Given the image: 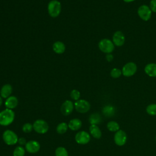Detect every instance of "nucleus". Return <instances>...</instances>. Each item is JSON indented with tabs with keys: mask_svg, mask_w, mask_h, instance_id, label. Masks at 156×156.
<instances>
[{
	"mask_svg": "<svg viewBox=\"0 0 156 156\" xmlns=\"http://www.w3.org/2000/svg\"><path fill=\"white\" fill-rule=\"evenodd\" d=\"M68 129V124L65 122H62L59 123L56 127V132L59 134H63L67 132Z\"/></svg>",
	"mask_w": 156,
	"mask_h": 156,
	"instance_id": "obj_23",
	"label": "nucleus"
},
{
	"mask_svg": "<svg viewBox=\"0 0 156 156\" xmlns=\"http://www.w3.org/2000/svg\"><path fill=\"white\" fill-rule=\"evenodd\" d=\"M105 58L108 62H111L113 59V56L111 54H107L105 56Z\"/></svg>",
	"mask_w": 156,
	"mask_h": 156,
	"instance_id": "obj_32",
	"label": "nucleus"
},
{
	"mask_svg": "<svg viewBox=\"0 0 156 156\" xmlns=\"http://www.w3.org/2000/svg\"><path fill=\"white\" fill-rule=\"evenodd\" d=\"M114 141L117 146H122L124 145L127 141V134L122 130L116 132L114 135Z\"/></svg>",
	"mask_w": 156,
	"mask_h": 156,
	"instance_id": "obj_10",
	"label": "nucleus"
},
{
	"mask_svg": "<svg viewBox=\"0 0 156 156\" xmlns=\"http://www.w3.org/2000/svg\"><path fill=\"white\" fill-rule=\"evenodd\" d=\"M98 47L102 52L106 54H111L115 48L113 41L107 38L101 40L99 42Z\"/></svg>",
	"mask_w": 156,
	"mask_h": 156,
	"instance_id": "obj_5",
	"label": "nucleus"
},
{
	"mask_svg": "<svg viewBox=\"0 0 156 156\" xmlns=\"http://www.w3.org/2000/svg\"><path fill=\"white\" fill-rule=\"evenodd\" d=\"M90 135L85 131L78 132L75 135V140L79 144H86L90 141Z\"/></svg>",
	"mask_w": 156,
	"mask_h": 156,
	"instance_id": "obj_9",
	"label": "nucleus"
},
{
	"mask_svg": "<svg viewBox=\"0 0 156 156\" xmlns=\"http://www.w3.org/2000/svg\"><path fill=\"white\" fill-rule=\"evenodd\" d=\"M146 112L151 116L156 115V104H151L147 106Z\"/></svg>",
	"mask_w": 156,
	"mask_h": 156,
	"instance_id": "obj_26",
	"label": "nucleus"
},
{
	"mask_svg": "<svg viewBox=\"0 0 156 156\" xmlns=\"http://www.w3.org/2000/svg\"><path fill=\"white\" fill-rule=\"evenodd\" d=\"M82 125V123L81 120L78 118H74L71 119L68 124V128L73 131H76L79 130L81 128Z\"/></svg>",
	"mask_w": 156,
	"mask_h": 156,
	"instance_id": "obj_16",
	"label": "nucleus"
},
{
	"mask_svg": "<svg viewBox=\"0 0 156 156\" xmlns=\"http://www.w3.org/2000/svg\"><path fill=\"white\" fill-rule=\"evenodd\" d=\"M33 129V124L30 122H26L23 124L22 127V130L24 133H27L32 132Z\"/></svg>",
	"mask_w": 156,
	"mask_h": 156,
	"instance_id": "obj_27",
	"label": "nucleus"
},
{
	"mask_svg": "<svg viewBox=\"0 0 156 156\" xmlns=\"http://www.w3.org/2000/svg\"><path fill=\"white\" fill-rule=\"evenodd\" d=\"M70 96L71 98L74 100V101H77L79 99L80 97V93L79 92V91H78L77 90H73L71 93H70Z\"/></svg>",
	"mask_w": 156,
	"mask_h": 156,
	"instance_id": "obj_29",
	"label": "nucleus"
},
{
	"mask_svg": "<svg viewBox=\"0 0 156 156\" xmlns=\"http://www.w3.org/2000/svg\"><path fill=\"white\" fill-rule=\"evenodd\" d=\"M113 43L116 46H121L125 42V37L123 33L121 31H116L113 35Z\"/></svg>",
	"mask_w": 156,
	"mask_h": 156,
	"instance_id": "obj_13",
	"label": "nucleus"
},
{
	"mask_svg": "<svg viewBox=\"0 0 156 156\" xmlns=\"http://www.w3.org/2000/svg\"><path fill=\"white\" fill-rule=\"evenodd\" d=\"M88 120L91 124L98 125L101 123V122L102 121V118H101V115L99 113H94L90 115Z\"/></svg>",
	"mask_w": 156,
	"mask_h": 156,
	"instance_id": "obj_20",
	"label": "nucleus"
},
{
	"mask_svg": "<svg viewBox=\"0 0 156 156\" xmlns=\"http://www.w3.org/2000/svg\"><path fill=\"white\" fill-rule=\"evenodd\" d=\"M2 104V97L0 96V107L1 106Z\"/></svg>",
	"mask_w": 156,
	"mask_h": 156,
	"instance_id": "obj_33",
	"label": "nucleus"
},
{
	"mask_svg": "<svg viewBox=\"0 0 156 156\" xmlns=\"http://www.w3.org/2000/svg\"><path fill=\"white\" fill-rule=\"evenodd\" d=\"M74 105L76 110L80 113H85L90 109V104L85 99H79L74 102Z\"/></svg>",
	"mask_w": 156,
	"mask_h": 156,
	"instance_id": "obj_6",
	"label": "nucleus"
},
{
	"mask_svg": "<svg viewBox=\"0 0 156 156\" xmlns=\"http://www.w3.org/2000/svg\"><path fill=\"white\" fill-rule=\"evenodd\" d=\"M138 15L144 21H148L152 15V10L146 5H142L138 9Z\"/></svg>",
	"mask_w": 156,
	"mask_h": 156,
	"instance_id": "obj_8",
	"label": "nucleus"
},
{
	"mask_svg": "<svg viewBox=\"0 0 156 156\" xmlns=\"http://www.w3.org/2000/svg\"><path fill=\"white\" fill-rule=\"evenodd\" d=\"M12 93V87L10 84H5L4 85L0 91V95L2 98L7 99L9 96H10Z\"/></svg>",
	"mask_w": 156,
	"mask_h": 156,
	"instance_id": "obj_15",
	"label": "nucleus"
},
{
	"mask_svg": "<svg viewBox=\"0 0 156 156\" xmlns=\"http://www.w3.org/2000/svg\"><path fill=\"white\" fill-rule=\"evenodd\" d=\"M61 3L57 0H52L48 4V13L52 18L57 17L61 12Z\"/></svg>",
	"mask_w": 156,
	"mask_h": 156,
	"instance_id": "obj_2",
	"label": "nucleus"
},
{
	"mask_svg": "<svg viewBox=\"0 0 156 156\" xmlns=\"http://www.w3.org/2000/svg\"><path fill=\"white\" fill-rule=\"evenodd\" d=\"M52 49L56 54H61L65 51V45L63 42L57 41L52 44Z\"/></svg>",
	"mask_w": 156,
	"mask_h": 156,
	"instance_id": "obj_19",
	"label": "nucleus"
},
{
	"mask_svg": "<svg viewBox=\"0 0 156 156\" xmlns=\"http://www.w3.org/2000/svg\"><path fill=\"white\" fill-rule=\"evenodd\" d=\"M145 73L149 77H156V63H149L144 68Z\"/></svg>",
	"mask_w": 156,
	"mask_h": 156,
	"instance_id": "obj_18",
	"label": "nucleus"
},
{
	"mask_svg": "<svg viewBox=\"0 0 156 156\" xmlns=\"http://www.w3.org/2000/svg\"><path fill=\"white\" fill-rule=\"evenodd\" d=\"M26 149L21 146H17L13 151V156H24Z\"/></svg>",
	"mask_w": 156,
	"mask_h": 156,
	"instance_id": "obj_24",
	"label": "nucleus"
},
{
	"mask_svg": "<svg viewBox=\"0 0 156 156\" xmlns=\"http://www.w3.org/2000/svg\"><path fill=\"white\" fill-rule=\"evenodd\" d=\"M155 141H156V136H155Z\"/></svg>",
	"mask_w": 156,
	"mask_h": 156,
	"instance_id": "obj_35",
	"label": "nucleus"
},
{
	"mask_svg": "<svg viewBox=\"0 0 156 156\" xmlns=\"http://www.w3.org/2000/svg\"><path fill=\"white\" fill-rule=\"evenodd\" d=\"M33 129L38 133L44 134L49 130V125L43 119H37L33 123Z\"/></svg>",
	"mask_w": 156,
	"mask_h": 156,
	"instance_id": "obj_4",
	"label": "nucleus"
},
{
	"mask_svg": "<svg viewBox=\"0 0 156 156\" xmlns=\"http://www.w3.org/2000/svg\"><path fill=\"white\" fill-rule=\"evenodd\" d=\"M14 112L9 108H5L0 112V125L8 126L10 125L15 119Z\"/></svg>",
	"mask_w": 156,
	"mask_h": 156,
	"instance_id": "obj_1",
	"label": "nucleus"
},
{
	"mask_svg": "<svg viewBox=\"0 0 156 156\" xmlns=\"http://www.w3.org/2000/svg\"><path fill=\"white\" fill-rule=\"evenodd\" d=\"M136 70V65L135 63L130 62L124 65L122 69V74L125 77H130L135 74Z\"/></svg>",
	"mask_w": 156,
	"mask_h": 156,
	"instance_id": "obj_7",
	"label": "nucleus"
},
{
	"mask_svg": "<svg viewBox=\"0 0 156 156\" xmlns=\"http://www.w3.org/2000/svg\"><path fill=\"white\" fill-rule=\"evenodd\" d=\"M18 104V100L15 96H10L7 98L5 101V106L6 108L13 110L15 108Z\"/></svg>",
	"mask_w": 156,
	"mask_h": 156,
	"instance_id": "obj_14",
	"label": "nucleus"
},
{
	"mask_svg": "<svg viewBox=\"0 0 156 156\" xmlns=\"http://www.w3.org/2000/svg\"><path fill=\"white\" fill-rule=\"evenodd\" d=\"M152 12H156V0H151L149 6Z\"/></svg>",
	"mask_w": 156,
	"mask_h": 156,
	"instance_id": "obj_30",
	"label": "nucleus"
},
{
	"mask_svg": "<svg viewBox=\"0 0 156 156\" xmlns=\"http://www.w3.org/2000/svg\"><path fill=\"white\" fill-rule=\"evenodd\" d=\"M122 74V71L118 68H113L110 71V76L113 78H118Z\"/></svg>",
	"mask_w": 156,
	"mask_h": 156,
	"instance_id": "obj_28",
	"label": "nucleus"
},
{
	"mask_svg": "<svg viewBox=\"0 0 156 156\" xmlns=\"http://www.w3.org/2000/svg\"><path fill=\"white\" fill-rule=\"evenodd\" d=\"M119 124L115 121H110L107 124V129L110 132H117L119 130Z\"/></svg>",
	"mask_w": 156,
	"mask_h": 156,
	"instance_id": "obj_22",
	"label": "nucleus"
},
{
	"mask_svg": "<svg viewBox=\"0 0 156 156\" xmlns=\"http://www.w3.org/2000/svg\"><path fill=\"white\" fill-rule=\"evenodd\" d=\"M102 113L107 117H112L115 115V108L112 105H106L102 108Z\"/></svg>",
	"mask_w": 156,
	"mask_h": 156,
	"instance_id": "obj_21",
	"label": "nucleus"
},
{
	"mask_svg": "<svg viewBox=\"0 0 156 156\" xmlns=\"http://www.w3.org/2000/svg\"><path fill=\"white\" fill-rule=\"evenodd\" d=\"M74 108V105L73 102L70 100H66L62 104L60 107V111L64 116H68L73 112Z\"/></svg>",
	"mask_w": 156,
	"mask_h": 156,
	"instance_id": "obj_11",
	"label": "nucleus"
},
{
	"mask_svg": "<svg viewBox=\"0 0 156 156\" xmlns=\"http://www.w3.org/2000/svg\"><path fill=\"white\" fill-rule=\"evenodd\" d=\"M89 131L91 135L96 139H99L102 136V132L98 125L91 124L89 127Z\"/></svg>",
	"mask_w": 156,
	"mask_h": 156,
	"instance_id": "obj_17",
	"label": "nucleus"
},
{
	"mask_svg": "<svg viewBox=\"0 0 156 156\" xmlns=\"http://www.w3.org/2000/svg\"><path fill=\"white\" fill-rule=\"evenodd\" d=\"M2 140L4 142L9 145H15L18 143V137L17 134L12 130H5L2 134Z\"/></svg>",
	"mask_w": 156,
	"mask_h": 156,
	"instance_id": "obj_3",
	"label": "nucleus"
},
{
	"mask_svg": "<svg viewBox=\"0 0 156 156\" xmlns=\"http://www.w3.org/2000/svg\"><path fill=\"white\" fill-rule=\"evenodd\" d=\"M123 1L126 2H132V1H133L135 0H123Z\"/></svg>",
	"mask_w": 156,
	"mask_h": 156,
	"instance_id": "obj_34",
	"label": "nucleus"
},
{
	"mask_svg": "<svg viewBox=\"0 0 156 156\" xmlns=\"http://www.w3.org/2000/svg\"><path fill=\"white\" fill-rule=\"evenodd\" d=\"M55 156H68V153L65 147L59 146L56 148L55 151Z\"/></svg>",
	"mask_w": 156,
	"mask_h": 156,
	"instance_id": "obj_25",
	"label": "nucleus"
},
{
	"mask_svg": "<svg viewBox=\"0 0 156 156\" xmlns=\"http://www.w3.org/2000/svg\"><path fill=\"white\" fill-rule=\"evenodd\" d=\"M26 151L30 154L38 152L40 149V143L35 140H30L27 141L25 145Z\"/></svg>",
	"mask_w": 156,
	"mask_h": 156,
	"instance_id": "obj_12",
	"label": "nucleus"
},
{
	"mask_svg": "<svg viewBox=\"0 0 156 156\" xmlns=\"http://www.w3.org/2000/svg\"><path fill=\"white\" fill-rule=\"evenodd\" d=\"M18 143L20 144V145H21V146H23V145H26L27 141L26 140V139L23 137H21V138H18Z\"/></svg>",
	"mask_w": 156,
	"mask_h": 156,
	"instance_id": "obj_31",
	"label": "nucleus"
}]
</instances>
